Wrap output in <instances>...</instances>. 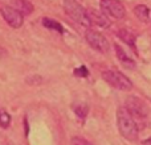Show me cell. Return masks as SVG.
I'll list each match as a JSON object with an SVG mask.
<instances>
[{"label": "cell", "mask_w": 151, "mask_h": 145, "mask_svg": "<svg viewBox=\"0 0 151 145\" xmlns=\"http://www.w3.org/2000/svg\"><path fill=\"white\" fill-rule=\"evenodd\" d=\"M117 124L119 133L129 141H135L138 139V125L134 120L131 112L126 107H119L117 111Z\"/></svg>", "instance_id": "1"}, {"label": "cell", "mask_w": 151, "mask_h": 145, "mask_svg": "<svg viewBox=\"0 0 151 145\" xmlns=\"http://www.w3.org/2000/svg\"><path fill=\"white\" fill-rule=\"evenodd\" d=\"M64 9H65L66 15L72 20H74L76 23H78L80 25L86 26V28L91 26V21L88 15V9H85L77 1H74V0H65L64 1Z\"/></svg>", "instance_id": "2"}, {"label": "cell", "mask_w": 151, "mask_h": 145, "mask_svg": "<svg viewBox=\"0 0 151 145\" xmlns=\"http://www.w3.org/2000/svg\"><path fill=\"white\" fill-rule=\"evenodd\" d=\"M102 78L105 82H107L110 86L114 88H118L121 91H129L133 88V83L131 80L126 77L125 74L117 71V70H106L102 72Z\"/></svg>", "instance_id": "3"}, {"label": "cell", "mask_w": 151, "mask_h": 145, "mask_svg": "<svg viewBox=\"0 0 151 145\" xmlns=\"http://www.w3.org/2000/svg\"><path fill=\"white\" fill-rule=\"evenodd\" d=\"M85 40L93 49H96L99 53H107L110 49V44L106 40V37H104V34L90 28H88V31L85 32Z\"/></svg>", "instance_id": "4"}, {"label": "cell", "mask_w": 151, "mask_h": 145, "mask_svg": "<svg viewBox=\"0 0 151 145\" xmlns=\"http://www.w3.org/2000/svg\"><path fill=\"white\" fill-rule=\"evenodd\" d=\"M0 13H1L3 18L5 20V23L9 26H12L13 29H19L24 23V15L19 9H16L15 7L11 5H3L0 8Z\"/></svg>", "instance_id": "5"}, {"label": "cell", "mask_w": 151, "mask_h": 145, "mask_svg": "<svg viewBox=\"0 0 151 145\" xmlns=\"http://www.w3.org/2000/svg\"><path fill=\"white\" fill-rule=\"evenodd\" d=\"M101 9L107 16H111L117 20L123 18L126 15V9L119 0H101Z\"/></svg>", "instance_id": "6"}, {"label": "cell", "mask_w": 151, "mask_h": 145, "mask_svg": "<svg viewBox=\"0 0 151 145\" xmlns=\"http://www.w3.org/2000/svg\"><path fill=\"white\" fill-rule=\"evenodd\" d=\"M126 108L131 112L133 116H138V117H146L149 114V109H147L146 104L141 100L137 96H129L127 100H126Z\"/></svg>", "instance_id": "7"}, {"label": "cell", "mask_w": 151, "mask_h": 145, "mask_svg": "<svg viewBox=\"0 0 151 145\" xmlns=\"http://www.w3.org/2000/svg\"><path fill=\"white\" fill-rule=\"evenodd\" d=\"M88 15H89V18H90L91 24L97 26H101V28H109L110 26V20L106 17V13L104 12H99L97 9H88Z\"/></svg>", "instance_id": "8"}, {"label": "cell", "mask_w": 151, "mask_h": 145, "mask_svg": "<svg viewBox=\"0 0 151 145\" xmlns=\"http://www.w3.org/2000/svg\"><path fill=\"white\" fill-rule=\"evenodd\" d=\"M114 48H115V53H117V58L119 60L121 65H122L123 68L129 69V70H133V69H135V66H137L135 61H134L133 58L129 57V55L125 53V50H123L122 48L119 46V45L115 44Z\"/></svg>", "instance_id": "9"}, {"label": "cell", "mask_w": 151, "mask_h": 145, "mask_svg": "<svg viewBox=\"0 0 151 145\" xmlns=\"http://www.w3.org/2000/svg\"><path fill=\"white\" fill-rule=\"evenodd\" d=\"M134 15L137 16L138 20H141L142 23H147L150 20V9L145 4H139L134 8Z\"/></svg>", "instance_id": "10"}, {"label": "cell", "mask_w": 151, "mask_h": 145, "mask_svg": "<svg viewBox=\"0 0 151 145\" xmlns=\"http://www.w3.org/2000/svg\"><path fill=\"white\" fill-rule=\"evenodd\" d=\"M13 5L23 15H29V13L33 12V5L29 1H27V0H13Z\"/></svg>", "instance_id": "11"}, {"label": "cell", "mask_w": 151, "mask_h": 145, "mask_svg": "<svg viewBox=\"0 0 151 145\" xmlns=\"http://www.w3.org/2000/svg\"><path fill=\"white\" fill-rule=\"evenodd\" d=\"M118 37H119L125 44H127L129 46H131V48L135 46V36H134L131 32L126 31V29H121V31L118 32Z\"/></svg>", "instance_id": "12"}, {"label": "cell", "mask_w": 151, "mask_h": 145, "mask_svg": "<svg viewBox=\"0 0 151 145\" xmlns=\"http://www.w3.org/2000/svg\"><path fill=\"white\" fill-rule=\"evenodd\" d=\"M42 25H44L45 28H48V29H53V31L58 32V33H63V32H64V29H63V26H61V24L57 23L56 20H53V18L44 17V18H42Z\"/></svg>", "instance_id": "13"}, {"label": "cell", "mask_w": 151, "mask_h": 145, "mask_svg": "<svg viewBox=\"0 0 151 145\" xmlns=\"http://www.w3.org/2000/svg\"><path fill=\"white\" fill-rule=\"evenodd\" d=\"M73 109H74V114L77 115L80 119H82V120L85 119L86 115H88V112H89V107H88V104H85V103L74 104Z\"/></svg>", "instance_id": "14"}, {"label": "cell", "mask_w": 151, "mask_h": 145, "mask_svg": "<svg viewBox=\"0 0 151 145\" xmlns=\"http://www.w3.org/2000/svg\"><path fill=\"white\" fill-rule=\"evenodd\" d=\"M11 124V115L8 114L5 109H0V127L1 128H8Z\"/></svg>", "instance_id": "15"}, {"label": "cell", "mask_w": 151, "mask_h": 145, "mask_svg": "<svg viewBox=\"0 0 151 145\" xmlns=\"http://www.w3.org/2000/svg\"><path fill=\"white\" fill-rule=\"evenodd\" d=\"M72 145H93L91 143H89L86 139H82V137H78V136H74L72 137Z\"/></svg>", "instance_id": "16"}, {"label": "cell", "mask_w": 151, "mask_h": 145, "mask_svg": "<svg viewBox=\"0 0 151 145\" xmlns=\"http://www.w3.org/2000/svg\"><path fill=\"white\" fill-rule=\"evenodd\" d=\"M74 75L76 77H88L89 71H88V69H86L85 66H80V68H77L74 70Z\"/></svg>", "instance_id": "17"}, {"label": "cell", "mask_w": 151, "mask_h": 145, "mask_svg": "<svg viewBox=\"0 0 151 145\" xmlns=\"http://www.w3.org/2000/svg\"><path fill=\"white\" fill-rule=\"evenodd\" d=\"M142 145H151V137H149V139H146V140L142 143Z\"/></svg>", "instance_id": "18"}]
</instances>
